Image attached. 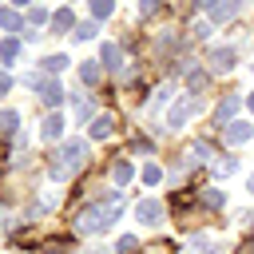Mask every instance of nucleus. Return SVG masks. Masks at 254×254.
<instances>
[{"label":"nucleus","instance_id":"1","mask_svg":"<svg viewBox=\"0 0 254 254\" xmlns=\"http://www.w3.org/2000/svg\"><path fill=\"white\" fill-rule=\"evenodd\" d=\"M83 163H87V139H64V147L52 155V167L48 171H52L56 183H67Z\"/></svg>","mask_w":254,"mask_h":254},{"label":"nucleus","instance_id":"2","mask_svg":"<svg viewBox=\"0 0 254 254\" xmlns=\"http://www.w3.org/2000/svg\"><path fill=\"white\" fill-rule=\"evenodd\" d=\"M135 214H139L143 226H159V218H163V202H159V198H143V202L135 206Z\"/></svg>","mask_w":254,"mask_h":254},{"label":"nucleus","instance_id":"3","mask_svg":"<svg viewBox=\"0 0 254 254\" xmlns=\"http://www.w3.org/2000/svg\"><path fill=\"white\" fill-rule=\"evenodd\" d=\"M230 67H234V48H214L210 52V71L214 75H226Z\"/></svg>","mask_w":254,"mask_h":254},{"label":"nucleus","instance_id":"4","mask_svg":"<svg viewBox=\"0 0 254 254\" xmlns=\"http://www.w3.org/2000/svg\"><path fill=\"white\" fill-rule=\"evenodd\" d=\"M194 111H198V103H194L190 95H187V99H179V103H175V111H171V119H167V123H171V131H179V127L187 123V115H194Z\"/></svg>","mask_w":254,"mask_h":254},{"label":"nucleus","instance_id":"5","mask_svg":"<svg viewBox=\"0 0 254 254\" xmlns=\"http://www.w3.org/2000/svg\"><path fill=\"white\" fill-rule=\"evenodd\" d=\"M250 135H254V127H250V123H238V119H230V123L222 127V139H226V143H246Z\"/></svg>","mask_w":254,"mask_h":254},{"label":"nucleus","instance_id":"6","mask_svg":"<svg viewBox=\"0 0 254 254\" xmlns=\"http://www.w3.org/2000/svg\"><path fill=\"white\" fill-rule=\"evenodd\" d=\"M242 4H246V0H214V4H210V16H214V20H234V16L242 12Z\"/></svg>","mask_w":254,"mask_h":254},{"label":"nucleus","instance_id":"7","mask_svg":"<svg viewBox=\"0 0 254 254\" xmlns=\"http://www.w3.org/2000/svg\"><path fill=\"white\" fill-rule=\"evenodd\" d=\"M64 32H75V16H71V8L52 12V36H64Z\"/></svg>","mask_w":254,"mask_h":254},{"label":"nucleus","instance_id":"8","mask_svg":"<svg viewBox=\"0 0 254 254\" xmlns=\"http://www.w3.org/2000/svg\"><path fill=\"white\" fill-rule=\"evenodd\" d=\"M40 135H44V139H64V115H60V111H52V115L44 119Z\"/></svg>","mask_w":254,"mask_h":254},{"label":"nucleus","instance_id":"9","mask_svg":"<svg viewBox=\"0 0 254 254\" xmlns=\"http://www.w3.org/2000/svg\"><path fill=\"white\" fill-rule=\"evenodd\" d=\"M64 99H67V95H64V87H60L56 79H52V83H48V87L40 91V103H44V107H60Z\"/></svg>","mask_w":254,"mask_h":254},{"label":"nucleus","instance_id":"10","mask_svg":"<svg viewBox=\"0 0 254 254\" xmlns=\"http://www.w3.org/2000/svg\"><path fill=\"white\" fill-rule=\"evenodd\" d=\"M111 131H115V119L111 115H95L91 119V139H111Z\"/></svg>","mask_w":254,"mask_h":254},{"label":"nucleus","instance_id":"11","mask_svg":"<svg viewBox=\"0 0 254 254\" xmlns=\"http://www.w3.org/2000/svg\"><path fill=\"white\" fill-rule=\"evenodd\" d=\"M131 175H135V171H131V163H127V155H119V159L111 163V179H115L119 187H127V183H131Z\"/></svg>","mask_w":254,"mask_h":254},{"label":"nucleus","instance_id":"12","mask_svg":"<svg viewBox=\"0 0 254 254\" xmlns=\"http://www.w3.org/2000/svg\"><path fill=\"white\" fill-rule=\"evenodd\" d=\"M79 79H83L87 87H95V83L103 79V67H99L95 60H83V67H79Z\"/></svg>","mask_w":254,"mask_h":254},{"label":"nucleus","instance_id":"13","mask_svg":"<svg viewBox=\"0 0 254 254\" xmlns=\"http://www.w3.org/2000/svg\"><path fill=\"white\" fill-rule=\"evenodd\" d=\"M198 202H202L206 210H218V206L226 202V194H222V190H214V187H202V190H198Z\"/></svg>","mask_w":254,"mask_h":254},{"label":"nucleus","instance_id":"14","mask_svg":"<svg viewBox=\"0 0 254 254\" xmlns=\"http://www.w3.org/2000/svg\"><path fill=\"white\" fill-rule=\"evenodd\" d=\"M234 111H238V99H234V95H226V99L218 103V111H214V123H218V127H222V123H230V115H234Z\"/></svg>","mask_w":254,"mask_h":254},{"label":"nucleus","instance_id":"15","mask_svg":"<svg viewBox=\"0 0 254 254\" xmlns=\"http://www.w3.org/2000/svg\"><path fill=\"white\" fill-rule=\"evenodd\" d=\"M103 67L119 71L123 67V56H119V44H103Z\"/></svg>","mask_w":254,"mask_h":254},{"label":"nucleus","instance_id":"16","mask_svg":"<svg viewBox=\"0 0 254 254\" xmlns=\"http://www.w3.org/2000/svg\"><path fill=\"white\" fill-rule=\"evenodd\" d=\"M20 24H24V20H20L16 8H0V28H4V32H16Z\"/></svg>","mask_w":254,"mask_h":254},{"label":"nucleus","instance_id":"17","mask_svg":"<svg viewBox=\"0 0 254 254\" xmlns=\"http://www.w3.org/2000/svg\"><path fill=\"white\" fill-rule=\"evenodd\" d=\"M16 123H20V115H16L12 107H4V111H0V135H12Z\"/></svg>","mask_w":254,"mask_h":254},{"label":"nucleus","instance_id":"18","mask_svg":"<svg viewBox=\"0 0 254 254\" xmlns=\"http://www.w3.org/2000/svg\"><path fill=\"white\" fill-rule=\"evenodd\" d=\"M64 67H67V56H48L44 60V75H60Z\"/></svg>","mask_w":254,"mask_h":254},{"label":"nucleus","instance_id":"19","mask_svg":"<svg viewBox=\"0 0 254 254\" xmlns=\"http://www.w3.org/2000/svg\"><path fill=\"white\" fill-rule=\"evenodd\" d=\"M111 12H115V0H91V16L95 20H107Z\"/></svg>","mask_w":254,"mask_h":254},{"label":"nucleus","instance_id":"20","mask_svg":"<svg viewBox=\"0 0 254 254\" xmlns=\"http://www.w3.org/2000/svg\"><path fill=\"white\" fill-rule=\"evenodd\" d=\"M52 20V12L48 8H40V4H32V12H28V24H48Z\"/></svg>","mask_w":254,"mask_h":254},{"label":"nucleus","instance_id":"21","mask_svg":"<svg viewBox=\"0 0 254 254\" xmlns=\"http://www.w3.org/2000/svg\"><path fill=\"white\" fill-rule=\"evenodd\" d=\"M75 40H91L95 36V20H87V24H75V32H71Z\"/></svg>","mask_w":254,"mask_h":254},{"label":"nucleus","instance_id":"22","mask_svg":"<svg viewBox=\"0 0 254 254\" xmlns=\"http://www.w3.org/2000/svg\"><path fill=\"white\" fill-rule=\"evenodd\" d=\"M0 56H4V60H16V56H20V44H16V40H0Z\"/></svg>","mask_w":254,"mask_h":254},{"label":"nucleus","instance_id":"23","mask_svg":"<svg viewBox=\"0 0 254 254\" xmlns=\"http://www.w3.org/2000/svg\"><path fill=\"white\" fill-rule=\"evenodd\" d=\"M234 171H238V163H234V159H218V163H214V175H222V179H226V175H234Z\"/></svg>","mask_w":254,"mask_h":254},{"label":"nucleus","instance_id":"24","mask_svg":"<svg viewBox=\"0 0 254 254\" xmlns=\"http://www.w3.org/2000/svg\"><path fill=\"white\" fill-rule=\"evenodd\" d=\"M115 250H119V254H135V250H139V242H135L131 234H123V238L115 242Z\"/></svg>","mask_w":254,"mask_h":254},{"label":"nucleus","instance_id":"25","mask_svg":"<svg viewBox=\"0 0 254 254\" xmlns=\"http://www.w3.org/2000/svg\"><path fill=\"white\" fill-rule=\"evenodd\" d=\"M91 107H95L91 99H75V115H79V119H91Z\"/></svg>","mask_w":254,"mask_h":254},{"label":"nucleus","instance_id":"26","mask_svg":"<svg viewBox=\"0 0 254 254\" xmlns=\"http://www.w3.org/2000/svg\"><path fill=\"white\" fill-rule=\"evenodd\" d=\"M159 179H163V167H159V163H151V167L143 171V183H159Z\"/></svg>","mask_w":254,"mask_h":254},{"label":"nucleus","instance_id":"27","mask_svg":"<svg viewBox=\"0 0 254 254\" xmlns=\"http://www.w3.org/2000/svg\"><path fill=\"white\" fill-rule=\"evenodd\" d=\"M163 8V0H143V16H155Z\"/></svg>","mask_w":254,"mask_h":254},{"label":"nucleus","instance_id":"28","mask_svg":"<svg viewBox=\"0 0 254 254\" xmlns=\"http://www.w3.org/2000/svg\"><path fill=\"white\" fill-rule=\"evenodd\" d=\"M8 87H12V75H0V95H8Z\"/></svg>","mask_w":254,"mask_h":254},{"label":"nucleus","instance_id":"29","mask_svg":"<svg viewBox=\"0 0 254 254\" xmlns=\"http://www.w3.org/2000/svg\"><path fill=\"white\" fill-rule=\"evenodd\" d=\"M83 254H107V250H99V246H95V250H83Z\"/></svg>","mask_w":254,"mask_h":254},{"label":"nucleus","instance_id":"30","mask_svg":"<svg viewBox=\"0 0 254 254\" xmlns=\"http://www.w3.org/2000/svg\"><path fill=\"white\" fill-rule=\"evenodd\" d=\"M246 190H250V194H254V175H250V183H246Z\"/></svg>","mask_w":254,"mask_h":254},{"label":"nucleus","instance_id":"31","mask_svg":"<svg viewBox=\"0 0 254 254\" xmlns=\"http://www.w3.org/2000/svg\"><path fill=\"white\" fill-rule=\"evenodd\" d=\"M12 4H32V0H12Z\"/></svg>","mask_w":254,"mask_h":254},{"label":"nucleus","instance_id":"32","mask_svg":"<svg viewBox=\"0 0 254 254\" xmlns=\"http://www.w3.org/2000/svg\"><path fill=\"white\" fill-rule=\"evenodd\" d=\"M250 111H254V95H250Z\"/></svg>","mask_w":254,"mask_h":254}]
</instances>
